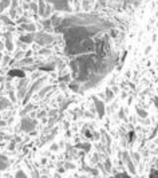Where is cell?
I'll return each instance as SVG.
<instances>
[{"instance_id": "cell-1", "label": "cell", "mask_w": 158, "mask_h": 178, "mask_svg": "<svg viewBox=\"0 0 158 178\" xmlns=\"http://www.w3.org/2000/svg\"><path fill=\"white\" fill-rule=\"evenodd\" d=\"M78 95L48 70L15 74L0 84V155L20 176H28V159L55 134Z\"/></svg>"}, {"instance_id": "cell-2", "label": "cell", "mask_w": 158, "mask_h": 178, "mask_svg": "<svg viewBox=\"0 0 158 178\" xmlns=\"http://www.w3.org/2000/svg\"><path fill=\"white\" fill-rule=\"evenodd\" d=\"M129 19L99 14L58 16L55 28L62 34L63 80L76 94L99 87L119 68L129 31Z\"/></svg>"}, {"instance_id": "cell-3", "label": "cell", "mask_w": 158, "mask_h": 178, "mask_svg": "<svg viewBox=\"0 0 158 178\" xmlns=\"http://www.w3.org/2000/svg\"><path fill=\"white\" fill-rule=\"evenodd\" d=\"M56 16L71 14H99L105 16L129 19L134 0H43Z\"/></svg>"}]
</instances>
